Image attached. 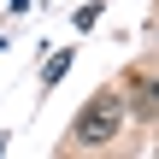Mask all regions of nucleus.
<instances>
[{"label":"nucleus","instance_id":"3","mask_svg":"<svg viewBox=\"0 0 159 159\" xmlns=\"http://www.w3.org/2000/svg\"><path fill=\"white\" fill-rule=\"evenodd\" d=\"M65 71H71V53H53V59H47V83H59Z\"/></svg>","mask_w":159,"mask_h":159},{"label":"nucleus","instance_id":"2","mask_svg":"<svg viewBox=\"0 0 159 159\" xmlns=\"http://www.w3.org/2000/svg\"><path fill=\"white\" fill-rule=\"evenodd\" d=\"M136 112L142 118H159V83H136Z\"/></svg>","mask_w":159,"mask_h":159},{"label":"nucleus","instance_id":"1","mask_svg":"<svg viewBox=\"0 0 159 159\" xmlns=\"http://www.w3.org/2000/svg\"><path fill=\"white\" fill-rule=\"evenodd\" d=\"M118 124H124V100L118 94H94L89 106H83V118H77V148H100V142H112L118 136Z\"/></svg>","mask_w":159,"mask_h":159}]
</instances>
